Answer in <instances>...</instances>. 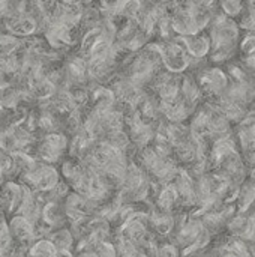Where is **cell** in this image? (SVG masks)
Returning a JSON list of instances; mask_svg holds the SVG:
<instances>
[{
  "mask_svg": "<svg viewBox=\"0 0 255 257\" xmlns=\"http://www.w3.org/2000/svg\"><path fill=\"white\" fill-rule=\"evenodd\" d=\"M218 3L221 11L230 18H239L246 9L245 0H218Z\"/></svg>",
  "mask_w": 255,
  "mask_h": 257,
  "instance_id": "52a82bcc",
  "label": "cell"
},
{
  "mask_svg": "<svg viewBox=\"0 0 255 257\" xmlns=\"http://www.w3.org/2000/svg\"><path fill=\"white\" fill-rule=\"evenodd\" d=\"M9 230L15 244L29 248L36 241V226L32 220L21 214H15L9 220Z\"/></svg>",
  "mask_w": 255,
  "mask_h": 257,
  "instance_id": "3957f363",
  "label": "cell"
},
{
  "mask_svg": "<svg viewBox=\"0 0 255 257\" xmlns=\"http://www.w3.org/2000/svg\"><path fill=\"white\" fill-rule=\"evenodd\" d=\"M156 257H177V251L173 245H165L159 250H156Z\"/></svg>",
  "mask_w": 255,
  "mask_h": 257,
  "instance_id": "9c48e42d",
  "label": "cell"
},
{
  "mask_svg": "<svg viewBox=\"0 0 255 257\" xmlns=\"http://www.w3.org/2000/svg\"><path fill=\"white\" fill-rule=\"evenodd\" d=\"M54 245L57 247L59 253H68L71 250V247L74 245V236L72 232H69L68 229H59L56 230L51 238H50Z\"/></svg>",
  "mask_w": 255,
  "mask_h": 257,
  "instance_id": "8992f818",
  "label": "cell"
},
{
  "mask_svg": "<svg viewBox=\"0 0 255 257\" xmlns=\"http://www.w3.org/2000/svg\"><path fill=\"white\" fill-rule=\"evenodd\" d=\"M29 250L35 257H59V250L51 239H36Z\"/></svg>",
  "mask_w": 255,
  "mask_h": 257,
  "instance_id": "5b68a950",
  "label": "cell"
},
{
  "mask_svg": "<svg viewBox=\"0 0 255 257\" xmlns=\"http://www.w3.org/2000/svg\"><path fill=\"white\" fill-rule=\"evenodd\" d=\"M246 2V5H251V3H255V0H245Z\"/></svg>",
  "mask_w": 255,
  "mask_h": 257,
  "instance_id": "7c38bea8",
  "label": "cell"
},
{
  "mask_svg": "<svg viewBox=\"0 0 255 257\" xmlns=\"http://www.w3.org/2000/svg\"><path fill=\"white\" fill-rule=\"evenodd\" d=\"M198 83L204 95H209L212 99L221 96L230 84V77L221 68H203L198 74Z\"/></svg>",
  "mask_w": 255,
  "mask_h": 257,
  "instance_id": "6da1fadb",
  "label": "cell"
},
{
  "mask_svg": "<svg viewBox=\"0 0 255 257\" xmlns=\"http://www.w3.org/2000/svg\"><path fill=\"white\" fill-rule=\"evenodd\" d=\"M68 148V139L60 133H50L38 146V158L42 163L51 164L57 161Z\"/></svg>",
  "mask_w": 255,
  "mask_h": 257,
  "instance_id": "7a4b0ae2",
  "label": "cell"
},
{
  "mask_svg": "<svg viewBox=\"0 0 255 257\" xmlns=\"http://www.w3.org/2000/svg\"><path fill=\"white\" fill-rule=\"evenodd\" d=\"M189 56L191 57H197V59H206L210 54L212 50V41L210 36L206 35L204 32H198L194 35H188V36H180Z\"/></svg>",
  "mask_w": 255,
  "mask_h": 257,
  "instance_id": "277c9868",
  "label": "cell"
},
{
  "mask_svg": "<svg viewBox=\"0 0 255 257\" xmlns=\"http://www.w3.org/2000/svg\"><path fill=\"white\" fill-rule=\"evenodd\" d=\"M194 8H206V9H215L218 5V0H192Z\"/></svg>",
  "mask_w": 255,
  "mask_h": 257,
  "instance_id": "30bf717a",
  "label": "cell"
},
{
  "mask_svg": "<svg viewBox=\"0 0 255 257\" xmlns=\"http://www.w3.org/2000/svg\"><path fill=\"white\" fill-rule=\"evenodd\" d=\"M20 101V93L9 84H0V104L5 107H14Z\"/></svg>",
  "mask_w": 255,
  "mask_h": 257,
  "instance_id": "ba28073f",
  "label": "cell"
},
{
  "mask_svg": "<svg viewBox=\"0 0 255 257\" xmlns=\"http://www.w3.org/2000/svg\"><path fill=\"white\" fill-rule=\"evenodd\" d=\"M5 175H6V173H5V172H3V170L0 169V187H2L3 184H5V182H3V179H5Z\"/></svg>",
  "mask_w": 255,
  "mask_h": 257,
  "instance_id": "8fae6325",
  "label": "cell"
},
{
  "mask_svg": "<svg viewBox=\"0 0 255 257\" xmlns=\"http://www.w3.org/2000/svg\"><path fill=\"white\" fill-rule=\"evenodd\" d=\"M80 2H83V3H90L92 0H80Z\"/></svg>",
  "mask_w": 255,
  "mask_h": 257,
  "instance_id": "4fadbf2b",
  "label": "cell"
}]
</instances>
